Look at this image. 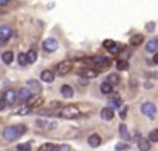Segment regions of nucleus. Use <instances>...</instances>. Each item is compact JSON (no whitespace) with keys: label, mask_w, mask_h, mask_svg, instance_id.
Returning a JSON list of instances; mask_svg holds the SVG:
<instances>
[{"label":"nucleus","mask_w":158,"mask_h":151,"mask_svg":"<svg viewBox=\"0 0 158 151\" xmlns=\"http://www.w3.org/2000/svg\"><path fill=\"white\" fill-rule=\"evenodd\" d=\"M22 133H24V126H9L4 129L2 134H4V137L7 141H14V139H17Z\"/></svg>","instance_id":"f257e3e1"},{"label":"nucleus","mask_w":158,"mask_h":151,"mask_svg":"<svg viewBox=\"0 0 158 151\" xmlns=\"http://www.w3.org/2000/svg\"><path fill=\"white\" fill-rule=\"evenodd\" d=\"M60 116L65 117V119H77V117L80 116V110H78L77 105H68L60 112Z\"/></svg>","instance_id":"f03ea898"},{"label":"nucleus","mask_w":158,"mask_h":151,"mask_svg":"<svg viewBox=\"0 0 158 151\" xmlns=\"http://www.w3.org/2000/svg\"><path fill=\"white\" fill-rule=\"evenodd\" d=\"M36 126H38L39 129L51 131V129H55V127H58V124H56V120H49V119H44V117H39V119H36Z\"/></svg>","instance_id":"7ed1b4c3"},{"label":"nucleus","mask_w":158,"mask_h":151,"mask_svg":"<svg viewBox=\"0 0 158 151\" xmlns=\"http://www.w3.org/2000/svg\"><path fill=\"white\" fill-rule=\"evenodd\" d=\"M72 70V61H68V59H65V61H60L58 65H56V68H55V71L58 73V75H66V73Z\"/></svg>","instance_id":"20e7f679"},{"label":"nucleus","mask_w":158,"mask_h":151,"mask_svg":"<svg viewBox=\"0 0 158 151\" xmlns=\"http://www.w3.org/2000/svg\"><path fill=\"white\" fill-rule=\"evenodd\" d=\"M141 112L151 119V117H155V114H156V105L151 104V102H144L143 105H141Z\"/></svg>","instance_id":"39448f33"},{"label":"nucleus","mask_w":158,"mask_h":151,"mask_svg":"<svg viewBox=\"0 0 158 151\" xmlns=\"http://www.w3.org/2000/svg\"><path fill=\"white\" fill-rule=\"evenodd\" d=\"M43 48L46 49V51H56V49H58V41H56V39H53V38H48V39H44V41H43Z\"/></svg>","instance_id":"423d86ee"},{"label":"nucleus","mask_w":158,"mask_h":151,"mask_svg":"<svg viewBox=\"0 0 158 151\" xmlns=\"http://www.w3.org/2000/svg\"><path fill=\"white\" fill-rule=\"evenodd\" d=\"M90 61H92L94 66H99V68H107V66L110 65V61L107 58H104V56H95V58H92Z\"/></svg>","instance_id":"0eeeda50"},{"label":"nucleus","mask_w":158,"mask_h":151,"mask_svg":"<svg viewBox=\"0 0 158 151\" xmlns=\"http://www.w3.org/2000/svg\"><path fill=\"white\" fill-rule=\"evenodd\" d=\"M12 34H14V32H12V29L9 27V26H2V27H0V41L2 43H7Z\"/></svg>","instance_id":"6e6552de"},{"label":"nucleus","mask_w":158,"mask_h":151,"mask_svg":"<svg viewBox=\"0 0 158 151\" xmlns=\"http://www.w3.org/2000/svg\"><path fill=\"white\" fill-rule=\"evenodd\" d=\"M78 75L82 76V78H95L99 73H97L95 68H82V70L78 71Z\"/></svg>","instance_id":"1a4fd4ad"},{"label":"nucleus","mask_w":158,"mask_h":151,"mask_svg":"<svg viewBox=\"0 0 158 151\" xmlns=\"http://www.w3.org/2000/svg\"><path fill=\"white\" fill-rule=\"evenodd\" d=\"M2 99H4L7 104H14V102H15V99H19V95L14 92V90L9 88V90H5V92H4V97H2Z\"/></svg>","instance_id":"9d476101"},{"label":"nucleus","mask_w":158,"mask_h":151,"mask_svg":"<svg viewBox=\"0 0 158 151\" xmlns=\"http://www.w3.org/2000/svg\"><path fill=\"white\" fill-rule=\"evenodd\" d=\"M31 93H32V92L27 88V87H22V88L17 92V95H19V100H22V102H24V100H27V102H29V100L32 99V97H31Z\"/></svg>","instance_id":"9b49d317"},{"label":"nucleus","mask_w":158,"mask_h":151,"mask_svg":"<svg viewBox=\"0 0 158 151\" xmlns=\"http://www.w3.org/2000/svg\"><path fill=\"white\" fill-rule=\"evenodd\" d=\"M26 87H27L31 92H36V93L41 92V83H39L38 80H27V85Z\"/></svg>","instance_id":"f8f14e48"},{"label":"nucleus","mask_w":158,"mask_h":151,"mask_svg":"<svg viewBox=\"0 0 158 151\" xmlns=\"http://www.w3.org/2000/svg\"><path fill=\"white\" fill-rule=\"evenodd\" d=\"M100 143H102V137L99 134H90L89 136V146L97 148V146H100Z\"/></svg>","instance_id":"ddd939ff"},{"label":"nucleus","mask_w":158,"mask_h":151,"mask_svg":"<svg viewBox=\"0 0 158 151\" xmlns=\"http://www.w3.org/2000/svg\"><path fill=\"white\" fill-rule=\"evenodd\" d=\"M41 80L46 83H51L53 80H55V73H53L51 70H44V71H41Z\"/></svg>","instance_id":"4468645a"},{"label":"nucleus","mask_w":158,"mask_h":151,"mask_svg":"<svg viewBox=\"0 0 158 151\" xmlns=\"http://www.w3.org/2000/svg\"><path fill=\"white\" fill-rule=\"evenodd\" d=\"M112 90H114V85H110L107 80L100 83V92H102V93H106V95H110V93H112Z\"/></svg>","instance_id":"2eb2a0df"},{"label":"nucleus","mask_w":158,"mask_h":151,"mask_svg":"<svg viewBox=\"0 0 158 151\" xmlns=\"http://www.w3.org/2000/svg\"><path fill=\"white\" fill-rule=\"evenodd\" d=\"M100 117H102L104 120H110L114 117V110L110 109V107H104L102 112H100Z\"/></svg>","instance_id":"dca6fc26"},{"label":"nucleus","mask_w":158,"mask_h":151,"mask_svg":"<svg viewBox=\"0 0 158 151\" xmlns=\"http://www.w3.org/2000/svg\"><path fill=\"white\" fill-rule=\"evenodd\" d=\"M27 105L31 107V109H34V107H39V105H43V99H41L39 95H36V97H32V99L27 102Z\"/></svg>","instance_id":"f3484780"},{"label":"nucleus","mask_w":158,"mask_h":151,"mask_svg":"<svg viewBox=\"0 0 158 151\" xmlns=\"http://www.w3.org/2000/svg\"><path fill=\"white\" fill-rule=\"evenodd\" d=\"M12 59H14V53L12 51H4L2 53V61H4L5 65H10Z\"/></svg>","instance_id":"a211bd4d"},{"label":"nucleus","mask_w":158,"mask_h":151,"mask_svg":"<svg viewBox=\"0 0 158 151\" xmlns=\"http://www.w3.org/2000/svg\"><path fill=\"white\" fill-rule=\"evenodd\" d=\"M138 148H139L141 151H150V139H143V137H139V141H138Z\"/></svg>","instance_id":"6ab92c4d"},{"label":"nucleus","mask_w":158,"mask_h":151,"mask_svg":"<svg viewBox=\"0 0 158 151\" xmlns=\"http://www.w3.org/2000/svg\"><path fill=\"white\" fill-rule=\"evenodd\" d=\"M61 95L66 97V99H72L73 97V88L70 85H63L61 87Z\"/></svg>","instance_id":"aec40b11"},{"label":"nucleus","mask_w":158,"mask_h":151,"mask_svg":"<svg viewBox=\"0 0 158 151\" xmlns=\"http://www.w3.org/2000/svg\"><path fill=\"white\" fill-rule=\"evenodd\" d=\"M107 102H109V105H107V107H110V109H112V107H119L121 105V99L117 95H110Z\"/></svg>","instance_id":"412c9836"},{"label":"nucleus","mask_w":158,"mask_h":151,"mask_svg":"<svg viewBox=\"0 0 158 151\" xmlns=\"http://www.w3.org/2000/svg\"><path fill=\"white\" fill-rule=\"evenodd\" d=\"M107 82H109L110 85H117V83L121 82V76H119V73H110V75L107 76Z\"/></svg>","instance_id":"4be33fe9"},{"label":"nucleus","mask_w":158,"mask_h":151,"mask_svg":"<svg viewBox=\"0 0 158 151\" xmlns=\"http://www.w3.org/2000/svg\"><path fill=\"white\" fill-rule=\"evenodd\" d=\"M119 134H121V137H123V141H129V133H127V127L124 126V124H121L119 126Z\"/></svg>","instance_id":"5701e85b"},{"label":"nucleus","mask_w":158,"mask_h":151,"mask_svg":"<svg viewBox=\"0 0 158 151\" xmlns=\"http://www.w3.org/2000/svg\"><path fill=\"white\" fill-rule=\"evenodd\" d=\"M156 49H158V41H155V39L146 44V51L148 53H155V55H156Z\"/></svg>","instance_id":"b1692460"},{"label":"nucleus","mask_w":158,"mask_h":151,"mask_svg":"<svg viewBox=\"0 0 158 151\" xmlns=\"http://www.w3.org/2000/svg\"><path fill=\"white\" fill-rule=\"evenodd\" d=\"M31 110L32 109L29 105H22V107H19V109H15V114H17V116H26V114H29Z\"/></svg>","instance_id":"393cba45"},{"label":"nucleus","mask_w":158,"mask_h":151,"mask_svg":"<svg viewBox=\"0 0 158 151\" xmlns=\"http://www.w3.org/2000/svg\"><path fill=\"white\" fill-rule=\"evenodd\" d=\"M141 43H143V36L141 34H136V36H133V38L129 39L131 46H138V44H141Z\"/></svg>","instance_id":"a878e982"},{"label":"nucleus","mask_w":158,"mask_h":151,"mask_svg":"<svg viewBox=\"0 0 158 151\" xmlns=\"http://www.w3.org/2000/svg\"><path fill=\"white\" fill-rule=\"evenodd\" d=\"M102 46H104V48H106V49H109V51H110V49H114V48H116V43H114L112 41V39H106V41H104L102 43Z\"/></svg>","instance_id":"bb28decb"},{"label":"nucleus","mask_w":158,"mask_h":151,"mask_svg":"<svg viewBox=\"0 0 158 151\" xmlns=\"http://www.w3.org/2000/svg\"><path fill=\"white\" fill-rule=\"evenodd\" d=\"M38 151H55V144H51V143L41 144V146H39V149H38Z\"/></svg>","instance_id":"cd10ccee"},{"label":"nucleus","mask_w":158,"mask_h":151,"mask_svg":"<svg viewBox=\"0 0 158 151\" xmlns=\"http://www.w3.org/2000/svg\"><path fill=\"white\" fill-rule=\"evenodd\" d=\"M148 139L153 141V143H158V129L150 131V136H148Z\"/></svg>","instance_id":"c85d7f7f"},{"label":"nucleus","mask_w":158,"mask_h":151,"mask_svg":"<svg viewBox=\"0 0 158 151\" xmlns=\"http://www.w3.org/2000/svg\"><path fill=\"white\" fill-rule=\"evenodd\" d=\"M17 59H19V65H22V66L29 63V61H27V55H26V53H21V55L17 56Z\"/></svg>","instance_id":"c756f323"},{"label":"nucleus","mask_w":158,"mask_h":151,"mask_svg":"<svg viewBox=\"0 0 158 151\" xmlns=\"http://www.w3.org/2000/svg\"><path fill=\"white\" fill-rule=\"evenodd\" d=\"M17 151H31V144H29V143L17 144Z\"/></svg>","instance_id":"7c9ffc66"},{"label":"nucleus","mask_w":158,"mask_h":151,"mask_svg":"<svg viewBox=\"0 0 158 151\" xmlns=\"http://www.w3.org/2000/svg\"><path fill=\"white\" fill-rule=\"evenodd\" d=\"M117 70H127V61H124V59H119V61L116 63Z\"/></svg>","instance_id":"2f4dec72"},{"label":"nucleus","mask_w":158,"mask_h":151,"mask_svg":"<svg viewBox=\"0 0 158 151\" xmlns=\"http://www.w3.org/2000/svg\"><path fill=\"white\" fill-rule=\"evenodd\" d=\"M36 58H38V55H36V51H29L27 53V61L29 63H34Z\"/></svg>","instance_id":"473e14b6"},{"label":"nucleus","mask_w":158,"mask_h":151,"mask_svg":"<svg viewBox=\"0 0 158 151\" xmlns=\"http://www.w3.org/2000/svg\"><path fill=\"white\" fill-rule=\"evenodd\" d=\"M127 148H129V146H127L126 143H119V144H116V149H117V151H126Z\"/></svg>","instance_id":"72a5a7b5"},{"label":"nucleus","mask_w":158,"mask_h":151,"mask_svg":"<svg viewBox=\"0 0 158 151\" xmlns=\"http://www.w3.org/2000/svg\"><path fill=\"white\" fill-rule=\"evenodd\" d=\"M129 55H131V51H129V49H126V51H123V53H121V59H124V61H126V59L129 58Z\"/></svg>","instance_id":"f704fd0d"},{"label":"nucleus","mask_w":158,"mask_h":151,"mask_svg":"<svg viewBox=\"0 0 158 151\" xmlns=\"http://www.w3.org/2000/svg\"><path fill=\"white\" fill-rule=\"evenodd\" d=\"M126 116H127V107H123V109H121V112H119V117H121V119H124Z\"/></svg>","instance_id":"c9c22d12"},{"label":"nucleus","mask_w":158,"mask_h":151,"mask_svg":"<svg viewBox=\"0 0 158 151\" xmlns=\"http://www.w3.org/2000/svg\"><path fill=\"white\" fill-rule=\"evenodd\" d=\"M56 149H58V151H72V149H70L68 144H61V146H58Z\"/></svg>","instance_id":"e433bc0d"},{"label":"nucleus","mask_w":158,"mask_h":151,"mask_svg":"<svg viewBox=\"0 0 158 151\" xmlns=\"http://www.w3.org/2000/svg\"><path fill=\"white\" fill-rule=\"evenodd\" d=\"M146 29H148V31H153V29H155V24H153V22H150V24H146Z\"/></svg>","instance_id":"4c0bfd02"},{"label":"nucleus","mask_w":158,"mask_h":151,"mask_svg":"<svg viewBox=\"0 0 158 151\" xmlns=\"http://www.w3.org/2000/svg\"><path fill=\"white\" fill-rule=\"evenodd\" d=\"M151 61H153V65H158V53L153 56V58H151Z\"/></svg>","instance_id":"58836bf2"},{"label":"nucleus","mask_w":158,"mask_h":151,"mask_svg":"<svg viewBox=\"0 0 158 151\" xmlns=\"http://www.w3.org/2000/svg\"><path fill=\"white\" fill-rule=\"evenodd\" d=\"M7 2L9 0H0V5H7Z\"/></svg>","instance_id":"ea45409f"}]
</instances>
